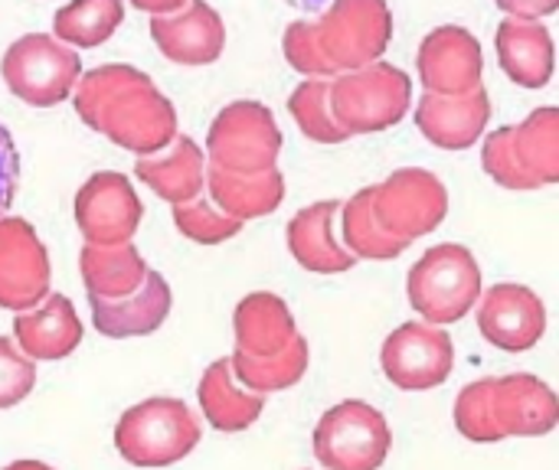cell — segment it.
Here are the masks:
<instances>
[{"instance_id": "cell-3", "label": "cell", "mask_w": 559, "mask_h": 470, "mask_svg": "<svg viewBox=\"0 0 559 470\" xmlns=\"http://www.w3.org/2000/svg\"><path fill=\"white\" fill-rule=\"evenodd\" d=\"M485 173L504 190L559 183V111L537 108L514 128L491 131L481 150Z\"/></svg>"}, {"instance_id": "cell-29", "label": "cell", "mask_w": 559, "mask_h": 470, "mask_svg": "<svg viewBox=\"0 0 559 470\" xmlns=\"http://www.w3.org/2000/svg\"><path fill=\"white\" fill-rule=\"evenodd\" d=\"M124 20V0H69L52 16V36L72 49H95L115 36Z\"/></svg>"}, {"instance_id": "cell-25", "label": "cell", "mask_w": 559, "mask_h": 470, "mask_svg": "<svg viewBox=\"0 0 559 470\" xmlns=\"http://www.w3.org/2000/svg\"><path fill=\"white\" fill-rule=\"evenodd\" d=\"M233 334H236V350L249 357H272L288 347V340L298 334L295 317L288 304L272 294V291H255L246 294L236 304L233 314Z\"/></svg>"}, {"instance_id": "cell-11", "label": "cell", "mask_w": 559, "mask_h": 470, "mask_svg": "<svg viewBox=\"0 0 559 470\" xmlns=\"http://www.w3.org/2000/svg\"><path fill=\"white\" fill-rule=\"evenodd\" d=\"M383 376L403 393H426L442 386L455 366L452 337L426 321H409L396 327L380 350Z\"/></svg>"}, {"instance_id": "cell-26", "label": "cell", "mask_w": 559, "mask_h": 470, "mask_svg": "<svg viewBox=\"0 0 559 470\" xmlns=\"http://www.w3.org/2000/svg\"><path fill=\"white\" fill-rule=\"evenodd\" d=\"M197 399H200L203 419L216 432H226V435L246 432L249 425L259 422V415L265 409V396L236 386L229 360H216V363L206 366V373L200 379V389H197Z\"/></svg>"}, {"instance_id": "cell-23", "label": "cell", "mask_w": 559, "mask_h": 470, "mask_svg": "<svg viewBox=\"0 0 559 470\" xmlns=\"http://www.w3.org/2000/svg\"><path fill=\"white\" fill-rule=\"evenodd\" d=\"M134 173L144 186H151L160 200L167 203H190L203 193L206 186V157L197 147L193 137L177 134L170 147L138 157Z\"/></svg>"}, {"instance_id": "cell-32", "label": "cell", "mask_w": 559, "mask_h": 470, "mask_svg": "<svg viewBox=\"0 0 559 470\" xmlns=\"http://www.w3.org/2000/svg\"><path fill=\"white\" fill-rule=\"evenodd\" d=\"M491 386L495 379H475L468 383L459 399H455V429L462 438L475 442V445H491V442H504L498 422H495V409H491Z\"/></svg>"}, {"instance_id": "cell-5", "label": "cell", "mask_w": 559, "mask_h": 470, "mask_svg": "<svg viewBox=\"0 0 559 470\" xmlns=\"http://www.w3.org/2000/svg\"><path fill=\"white\" fill-rule=\"evenodd\" d=\"M481 265L459 242H442L429 249L406 278V294L413 311L436 327L459 324L481 298Z\"/></svg>"}, {"instance_id": "cell-24", "label": "cell", "mask_w": 559, "mask_h": 470, "mask_svg": "<svg viewBox=\"0 0 559 470\" xmlns=\"http://www.w3.org/2000/svg\"><path fill=\"white\" fill-rule=\"evenodd\" d=\"M206 190L226 216L249 222V219H262L282 206L285 177L278 167L262 170V173H229V170H219L210 164L206 167Z\"/></svg>"}, {"instance_id": "cell-13", "label": "cell", "mask_w": 559, "mask_h": 470, "mask_svg": "<svg viewBox=\"0 0 559 470\" xmlns=\"http://www.w3.org/2000/svg\"><path fill=\"white\" fill-rule=\"evenodd\" d=\"M49 252L20 216H0V308L10 314L36 308L49 294Z\"/></svg>"}, {"instance_id": "cell-9", "label": "cell", "mask_w": 559, "mask_h": 470, "mask_svg": "<svg viewBox=\"0 0 559 470\" xmlns=\"http://www.w3.org/2000/svg\"><path fill=\"white\" fill-rule=\"evenodd\" d=\"M370 206L390 236L413 245L416 239L439 229L449 216V190L432 170L403 167L393 170L380 186H370Z\"/></svg>"}, {"instance_id": "cell-10", "label": "cell", "mask_w": 559, "mask_h": 470, "mask_svg": "<svg viewBox=\"0 0 559 470\" xmlns=\"http://www.w3.org/2000/svg\"><path fill=\"white\" fill-rule=\"evenodd\" d=\"M282 150V131L262 101L226 105L206 134L210 164L229 173H262L272 170Z\"/></svg>"}, {"instance_id": "cell-39", "label": "cell", "mask_w": 559, "mask_h": 470, "mask_svg": "<svg viewBox=\"0 0 559 470\" xmlns=\"http://www.w3.org/2000/svg\"><path fill=\"white\" fill-rule=\"evenodd\" d=\"M288 7H298V10H321L328 0H285Z\"/></svg>"}, {"instance_id": "cell-34", "label": "cell", "mask_w": 559, "mask_h": 470, "mask_svg": "<svg viewBox=\"0 0 559 470\" xmlns=\"http://www.w3.org/2000/svg\"><path fill=\"white\" fill-rule=\"evenodd\" d=\"M36 386V363L20 353L7 337H0V409L20 406Z\"/></svg>"}, {"instance_id": "cell-14", "label": "cell", "mask_w": 559, "mask_h": 470, "mask_svg": "<svg viewBox=\"0 0 559 470\" xmlns=\"http://www.w3.org/2000/svg\"><path fill=\"white\" fill-rule=\"evenodd\" d=\"M419 79L432 95H465L481 88L485 82V52L472 29L445 23L436 26L416 56Z\"/></svg>"}, {"instance_id": "cell-27", "label": "cell", "mask_w": 559, "mask_h": 470, "mask_svg": "<svg viewBox=\"0 0 559 470\" xmlns=\"http://www.w3.org/2000/svg\"><path fill=\"white\" fill-rule=\"evenodd\" d=\"M79 272L85 281V291L92 298H128L144 285V275L151 272L141 252L131 242L121 245H82L79 252Z\"/></svg>"}, {"instance_id": "cell-36", "label": "cell", "mask_w": 559, "mask_h": 470, "mask_svg": "<svg viewBox=\"0 0 559 470\" xmlns=\"http://www.w3.org/2000/svg\"><path fill=\"white\" fill-rule=\"evenodd\" d=\"M508 16H524V20H544L559 10V0H495Z\"/></svg>"}, {"instance_id": "cell-28", "label": "cell", "mask_w": 559, "mask_h": 470, "mask_svg": "<svg viewBox=\"0 0 559 470\" xmlns=\"http://www.w3.org/2000/svg\"><path fill=\"white\" fill-rule=\"evenodd\" d=\"M308 360H311L308 340L301 334H295L288 340V347L272 357H249V353L236 350L229 357V370H233V379L242 383V389L269 396V393H285V389L298 386L308 373Z\"/></svg>"}, {"instance_id": "cell-30", "label": "cell", "mask_w": 559, "mask_h": 470, "mask_svg": "<svg viewBox=\"0 0 559 470\" xmlns=\"http://www.w3.org/2000/svg\"><path fill=\"white\" fill-rule=\"evenodd\" d=\"M341 222H344V249L354 258H367V262H390L396 255H403L409 245L396 236H390L370 206V186L354 193L347 203H341Z\"/></svg>"}, {"instance_id": "cell-15", "label": "cell", "mask_w": 559, "mask_h": 470, "mask_svg": "<svg viewBox=\"0 0 559 470\" xmlns=\"http://www.w3.org/2000/svg\"><path fill=\"white\" fill-rule=\"evenodd\" d=\"M478 330L481 337L504 350V353H524L534 350L547 334V308L540 294H534L524 285H495L478 298Z\"/></svg>"}, {"instance_id": "cell-16", "label": "cell", "mask_w": 559, "mask_h": 470, "mask_svg": "<svg viewBox=\"0 0 559 470\" xmlns=\"http://www.w3.org/2000/svg\"><path fill=\"white\" fill-rule=\"evenodd\" d=\"M151 39L177 65H210L226 49V26L206 0H187L174 13L151 16Z\"/></svg>"}, {"instance_id": "cell-8", "label": "cell", "mask_w": 559, "mask_h": 470, "mask_svg": "<svg viewBox=\"0 0 559 470\" xmlns=\"http://www.w3.org/2000/svg\"><path fill=\"white\" fill-rule=\"evenodd\" d=\"M311 445L324 470H380L393 448V432L380 409L347 399L321 415Z\"/></svg>"}, {"instance_id": "cell-37", "label": "cell", "mask_w": 559, "mask_h": 470, "mask_svg": "<svg viewBox=\"0 0 559 470\" xmlns=\"http://www.w3.org/2000/svg\"><path fill=\"white\" fill-rule=\"evenodd\" d=\"M138 10H144V13H151V16H164V13H174V10H180L187 0H131Z\"/></svg>"}, {"instance_id": "cell-12", "label": "cell", "mask_w": 559, "mask_h": 470, "mask_svg": "<svg viewBox=\"0 0 559 470\" xmlns=\"http://www.w3.org/2000/svg\"><path fill=\"white\" fill-rule=\"evenodd\" d=\"M144 219V206L124 173L98 170L75 193V226L88 245L131 242Z\"/></svg>"}, {"instance_id": "cell-22", "label": "cell", "mask_w": 559, "mask_h": 470, "mask_svg": "<svg viewBox=\"0 0 559 470\" xmlns=\"http://www.w3.org/2000/svg\"><path fill=\"white\" fill-rule=\"evenodd\" d=\"M495 46H498L501 69L521 88H544L554 79L557 49H554L550 29L540 20L504 16V23L498 26Z\"/></svg>"}, {"instance_id": "cell-18", "label": "cell", "mask_w": 559, "mask_h": 470, "mask_svg": "<svg viewBox=\"0 0 559 470\" xmlns=\"http://www.w3.org/2000/svg\"><path fill=\"white\" fill-rule=\"evenodd\" d=\"M491 121V98L481 88L465 95H432L426 92L416 105V128L423 137L442 150H468L481 141Z\"/></svg>"}, {"instance_id": "cell-6", "label": "cell", "mask_w": 559, "mask_h": 470, "mask_svg": "<svg viewBox=\"0 0 559 470\" xmlns=\"http://www.w3.org/2000/svg\"><path fill=\"white\" fill-rule=\"evenodd\" d=\"M203 438L190 406L154 396L131 406L115 425V448L134 468H170L183 461Z\"/></svg>"}, {"instance_id": "cell-21", "label": "cell", "mask_w": 559, "mask_h": 470, "mask_svg": "<svg viewBox=\"0 0 559 470\" xmlns=\"http://www.w3.org/2000/svg\"><path fill=\"white\" fill-rule=\"evenodd\" d=\"M88 304H92V324L102 337L128 340V337H147V334L160 330V324L167 321V314L174 308V294H170V285L164 281V275L147 272L144 285L134 294L115 298V301L88 294Z\"/></svg>"}, {"instance_id": "cell-33", "label": "cell", "mask_w": 559, "mask_h": 470, "mask_svg": "<svg viewBox=\"0 0 559 470\" xmlns=\"http://www.w3.org/2000/svg\"><path fill=\"white\" fill-rule=\"evenodd\" d=\"M174 226L180 229V236H187L197 245H219L229 242L233 236H239L242 222L226 216L223 209H216L210 200L197 196L190 203H177L174 206Z\"/></svg>"}, {"instance_id": "cell-35", "label": "cell", "mask_w": 559, "mask_h": 470, "mask_svg": "<svg viewBox=\"0 0 559 470\" xmlns=\"http://www.w3.org/2000/svg\"><path fill=\"white\" fill-rule=\"evenodd\" d=\"M16 186H20V154H16L13 134L0 121V216L10 213L16 200Z\"/></svg>"}, {"instance_id": "cell-1", "label": "cell", "mask_w": 559, "mask_h": 470, "mask_svg": "<svg viewBox=\"0 0 559 470\" xmlns=\"http://www.w3.org/2000/svg\"><path fill=\"white\" fill-rule=\"evenodd\" d=\"M72 105L82 124L138 157L164 150L177 137V108L151 75L128 62H111L79 75Z\"/></svg>"}, {"instance_id": "cell-38", "label": "cell", "mask_w": 559, "mask_h": 470, "mask_svg": "<svg viewBox=\"0 0 559 470\" xmlns=\"http://www.w3.org/2000/svg\"><path fill=\"white\" fill-rule=\"evenodd\" d=\"M3 470H52L49 465H43V461H13V465H7Z\"/></svg>"}, {"instance_id": "cell-20", "label": "cell", "mask_w": 559, "mask_h": 470, "mask_svg": "<svg viewBox=\"0 0 559 470\" xmlns=\"http://www.w3.org/2000/svg\"><path fill=\"white\" fill-rule=\"evenodd\" d=\"M341 203L337 200H321L305 209H298L288 219L285 239L292 258L314 275H344L357 265V258L344 249V242L334 232Z\"/></svg>"}, {"instance_id": "cell-2", "label": "cell", "mask_w": 559, "mask_h": 470, "mask_svg": "<svg viewBox=\"0 0 559 470\" xmlns=\"http://www.w3.org/2000/svg\"><path fill=\"white\" fill-rule=\"evenodd\" d=\"M390 39L393 13L386 0H331L318 20L288 23L282 49L295 72L308 79H334L377 62Z\"/></svg>"}, {"instance_id": "cell-17", "label": "cell", "mask_w": 559, "mask_h": 470, "mask_svg": "<svg viewBox=\"0 0 559 470\" xmlns=\"http://www.w3.org/2000/svg\"><path fill=\"white\" fill-rule=\"evenodd\" d=\"M491 409L504 438H544L559 422L557 393L531 373L495 379Z\"/></svg>"}, {"instance_id": "cell-4", "label": "cell", "mask_w": 559, "mask_h": 470, "mask_svg": "<svg viewBox=\"0 0 559 470\" xmlns=\"http://www.w3.org/2000/svg\"><path fill=\"white\" fill-rule=\"evenodd\" d=\"M331 115L347 137L380 134L400 124L413 105V82L403 69L377 59L328 79Z\"/></svg>"}, {"instance_id": "cell-19", "label": "cell", "mask_w": 559, "mask_h": 470, "mask_svg": "<svg viewBox=\"0 0 559 470\" xmlns=\"http://www.w3.org/2000/svg\"><path fill=\"white\" fill-rule=\"evenodd\" d=\"M82 334L85 327L75 314V304L66 294H46L36 308L20 311L13 317L16 347L33 363H52L75 353Z\"/></svg>"}, {"instance_id": "cell-31", "label": "cell", "mask_w": 559, "mask_h": 470, "mask_svg": "<svg viewBox=\"0 0 559 470\" xmlns=\"http://www.w3.org/2000/svg\"><path fill=\"white\" fill-rule=\"evenodd\" d=\"M288 111L301 134L314 144H344L347 134L331 115V98H328V79H305L298 88L288 95Z\"/></svg>"}, {"instance_id": "cell-7", "label": "cell", "mask_w": 559, "mask_h": 470, "mask_svg": "<svg viewBox=\"0 0 559 470\" xmlns=\"http://www.w3.org/2000/svg\"><path fill=\"white\" fill-rule=\"evenodd\" d=\"M0 75L10 95H16L23 105L52 108L72 95L82 75V59L72 46L49 33H26L3 52Z\"/></svg>"}]
</instances>
